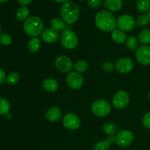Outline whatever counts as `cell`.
Here are the masks:
<instances>
[{
    "label": "cell",
    "instance_id": "obj_1",
    "mask_svg": "<svg viewBox=\"0 0 150 150\" xmlns=\"http://www.w3.org/2000/svg\"><path fill=\"white\" fill-rule=\"evenodd\" d=\"M95 24L103 32H112L116 29L117 21L111 12L103 10L98 12L95 16Z\"/></svg>",
    "mask_w": 150,
    "mask_h": 150
},
{
    "label": "cell",
    "instance_id": "obj_2",
    "mask_svg": "<svg viewBox=\"0 0 150 150\" xmlns=\"http://www.w3.org/2000/svg\"><path fill=\"white\" fill-rule=\"evenodd\" d=\"M60 15L62 20L67 24H73L78 21L80 10L77 4L73 1L64 3L60 9Z\"/></svg>",
    "mask_w": 150,
    "mask_h": 150
},
{
    "label": "cell",
    "instance_id": "obj_3",
    "mask_svg": "<svg viewBox=\"0 0 150 150\" xmlns=\"http://www.w3.org/2000/svg\"><path fill=\"white\" fill-rule=\"evenodd\" d=\"M43 22L38 16H31L23 23L25 33L32 38H38L43 32Z\"/></svg>",
    "mask_w": 150,
    "mask_h": 150
},
{
    "label": "cell",
    "instance_id": "obj_4",
    "mask_svg": "<svg viewBox=\"0 0 150 150\" xmlns=\"http://www.w3.org/2000/svg\"><path fill=\"white\" fill-rule=\"evenodd\" d=\"M60 42L62 46L67 49L73 50L77 47L79 38L73 31L70 29H64L60 34Z\"/></svg>",
    "mask_w": 150,
    "mask_h": 150
},
{
    "label": "cell",
    "instance_id": "obj_5",
    "mask_svg": "<svg viewBox=\"0 0 150 150\" xmlns=\"http://www.w3.org/2000/svg\"><path fill=\"white\" fill-rule=\"evenodd\" d=\"M91 110L97 117H105L111 113V106L105 100H98L92 103Z\"/></svg>",
    "mask_w": 150,
    "mask_h": 150
},
{
    "label": "cell",
    "instance_id": "obj_6",
    "mask_svg": "<svg viewBox=\"0 0 150 150\" xmlns=\"http://www.w3.org/2000/svg\"><path fill=\"white\" fill-rule=\"evenodd\" d=\"M115 143L120 147H127L134 140V135L131 131L127 130H121L115 135Z\"/></svg>",
    "mask_w": 150,
    "mask_h": 150
},
{
    "label": "cell",
    "instance_id": "obj_7",
    "mask_svg": "<svg viewBox=\"0 0 150 150\" xmlns=\"http://www.w3.org/2000/svg\"><path fill=\"white\" fill-rule=\"evenodd\" d=\"M136 21L134 18L130 15H122L117 20V26L119 29L125 32H131L135 29Z\"/></svg>",
    "mask_w": 150,
    "mask_h": 150
},
{
    "label": "cell",
    "instance_id": "obj_8",
    "mask_svg": "<svg viewBox=\"0 0 150 150\" xmlns=\"http://www.w3.org/2000/svg\"><path fill=\"white\" fill-rule=\"evenodd\" d=\"M55 67L62 73H69L73 68V63L71 59L65 55H60L55 59Z\"/></svg>",
    "mask_w": 150,
    "mask_h": 150
},
{
    "label": "cell",
    "instance_id": "obj_9",
    "mask_svg": "<svg viewBox=\"0 0 150 150\" xmlns=\"http://www.w3.org/2000/svg\"><path fill=\"white\" fill-rule=\"evenodd\" d=\"M130 102V96L125 91H119L112 98V104L116 108L123 109L128 105Z\"/></svg>",
    "mask_w": 150,
    "mask_h": 150
},
{
    "label": "cell",
    "instance_id": "obj_10",
    "mask_svg": "<svg viewBox=\"0 0 150 150\" xmlns=\"http://www.w3.org/2000/svg\"><path fill=\"white\" fill-rule=\"evenodd\" d=\"M63 125L66 129L70 130H76L80 127V118L73 113L66 114L63 117Z\"/></svg>",
    "mask_w": 150,
    "mask_h": 150
},
{
    "label": "cell",
    "instance_id": "obj_11",
    "mask_svg": "<svg viewBox=\"0 0 150 150\" xmlns=\"http://www.w3.org/2000/svg\"><path fill=\"white\" fill-rule=\"evenodd\" d=\"M134 67L133 60L128 57L120 58L115 63V69L122 74H126L131 71Z\"/></svg>",
    "mask_w": 150,
    "mask_h": 150
},
{
    "label": "cell",
    "instance_id": "obj_12",
    "mask_svg": "<svg viewBox=\"0 0 150 150\" xmlns=\"http://www.w3.org/2000/svg\"><path fill=\"white\" fill-rule=\"evenodd\" d=\"M136 57L141 64L147 66L150 64V47L142 45L136 50Z\"/></svg>",
    "mask_w": 150,
    "mask_h": 150
},
{
    "label": "cell",
    "instance_id": "obj_13",
    "mask_svg": "<svg viewBox=\"0 0 150 150\" xmlns=\"http://www.w3.org/2000/svg\"><path fill=\"white\" fill-rule=\"evenodd\" d=\"M67 83L71 89H79L83 84V78L78 72H70L67 76Z\"/></svg>",
    "mask_w": 150,
    "mask_h": 150
},
{
    "label": "cell",
    "instance_id": "obj_14",
    "mask_svg": "<svg viewBox=\"0 0 150 150\" xmlns=\"http://www.w3.org/2000/svg\"><path fill=\"white\" fill-rule=\"evenodd\" d=\"M59 37L60 35L59 34V32L52 28H47L44 29L41 34L42 40L47 43H54L58 40Z\"/></svg>",
    "mask_w": 150,
    "mask_h": 150
},
{
    "label": "cell",
    "instance_id": "obj_15",
    "mask_svg": "<svg viewBox=\"0 0 150 150\" xmlns=\"http://www.w3.org/2000/svg\"><path fill=\"white\" fill-rule=\"evenodd\" d=\"M62 113L58 107H51L47 111L45 117L50 122H56L61 119Z\"/></svg>",
    "mask_w": 150,
    "mask_h": 150
},
{
    "label": "cell",
    "instance_id": "obj_16",
    "mask_svg": "<svg viewBox=\"0 0 150 150\" xmlns=\"http://www.w3.org/2000/svg\"><path fill=\"white\" fill-rule=\"evenodd\" d=\"M122 0H105L104 6L106 10L109 12H117L122 7Z\"/></svg>",
    "mask_w": 150,
    "mask_h": 150
},
{
    "label": "cell",
    "instance_id": "obj_17",
    "mask_svg": "<svg viewBox=\"0 0 150 150\" xmlns=\"http://www.w3.org/2000/svg\"><path fill=\"white\" fill-rule=\"evenodd\" d=\"M115 143V137L114 136H108L106 140L98 142L94 146V150H108L110 146L112 144Z\"/></svg>",
    "mask_w": 150,
    "mask_h": 150
},
{
    "label": "cell",
    "instance_id": "obj_18",
    "mask_svg": "<svg viewBox=\"0 0 150 150\" xmlns=\"http://www.w3.org/2000/svg\"><path fill=\"white\" fill-rule=\"evenodd\" d=\"M42 87L46 92H54L57 90L59 87L58 82L54 79H46L42 81Z\"/></svg>",
    "mask_w": 150,
    "mask_h": 150
},
{
    "label": "cell",
    "instance_id": "obj_19",
    "mask_svg": "<svg viewBox=\"0 0 150 150\" xmlns=\"http://www.w3.org/2000/svg\"><path fill=\"white\" fill-rule=\"evenodd\" d=\"M111 39L114 42L117 44H122L127 40V36H126L125 32L120 29H114L111 32Z\"/></svg>",
    "mask_w": 150,
    "mask_h": 150
},
{
    "label": "cell",
    "instance_id": "obj_20",
    "mask_svg": "<svg viewBox=\"0 0 150 150\" xmlns=\"http://www.w3.org/2000/svg\"><path fill=\"white\" fill-rule=\"evenodd\" d=\"M29 10L26 6H21L17 10L16 13V18L19 21H26L29 18Z\"/></svg>",
    "mask_w": 150,
    "mask_h": 150
},
{
    "label": "cell",
    "instance_id": "obj_21",
    "mask_svg": "<svg viewBox=\"0 0 150 150\" xmlns=\"http://www.w3.org/2000/svg\"><path fill=\"white\" fill-rule=\"evenodd\" d=\"M41 48L40 40L38 38H32L28 42V49L32 53H37Z\"/></svg>",
    "mask_w": 150,
    "mask_h": 150
},
{
    "label": "cell",
    "instance_id": "obj_22",
    "mask_svg": "<svg viewBox=\"0 0 150 150\" xmlns=\"http://www.w3.org/2000/svg\"><path fill=\"white\" fill-rule=\"evenodd\" d=\"M51 26L52 29H55L57 32H59V31L62 32L65 29V22L59 18L55 17L51 19Z\"/></svg>",
    "mask_w": 150,
    "mask_h": 150
},
{
    "label": "cell",
    "instance_id": "obj_23",
    "mask_svg": "<svg viewBox=\"0 0 150 150\" xmlns=\"http://www.w3.org/2000/svg\"><path fill=\"white\" fill-rule=\"evenodd\" d=\"M139 41L143 45H147L150 44V29H144L140 32L139 35Z\"/></svg>",
    "mask_w": 150,
    "mask_h": 150
},
{
    "label": "cell",
    "instance_id": "obj_24",
    "mask_svg": "<svg viewBox=\"0 0 150 150\" xmlns=\"http://www.w3.org/2000/svg\"><path fill=\"white\" fill-rule=\"evenodd\" d=\"M88 67H89V64H88L87 62L83 59L78 60L73 64V68L76 70V72L79 73L86 72L88 70Z\"/></svg>",
    "mask_w": 150,
    "mask_h": 150
},
{
    "label": "cell",
    "instance_id": "obj_25",
    "mask_svg": "<svg viewBox=\"0 0 150 150\" xmlns=\"http://www.w3.org/2000/svg\"><path fill=\"white\" fill-rule=\"evenodd\" d=\"M125 42L127 48L128 49L131 50V51H134V50H136L139 48V39L135 36L128 37L126 40Z\"/></svg>",
    "mask_w": 150,
    "mask_h": 150
},
{
    "label": "cell",
    "instance_id": "obj_26",
    "mask_svg": "<svg viewBox=\"0 0 150 150\" xmlns=\"http://www.w3.org/2000/svg\"><path fill=\"white\" fill-rule=\"evenodd\" d=\"M137 10L141 13H146L150 10V0H137Z\"/></svg>",
    "mask_w": 150,
    "mask_h": 150
},
{
    "label": "cell",
    "instance_id": "obj_27",
    "mask_svg": "<svg viewBox=\"0 0 150 150\" xmlns=\"http://www.w3.org/2000/svg\"><path fill=\"white\" fill-rule=\"evenodd\" d=\"M103 129V131L107 135H108V136H114L117 133V127L112 122H108L105 124H104Z\"/></svg>",
    "mask_w": 150,
    "mask_h": 150
},
{
    "label": "cell",
    "instance_id": "obj_28",
    "mask_svg": "<svg viewBox=\"0 0 150 150\" xmlns=\"http://www.w3.org/2000/svg\"><path fill=\"white\" fill-rule=\"evenodd\" d=\"M10 105L8 101L4 98L0 97V115H5L9 112Z\"/></svg>",
    "mask_w": 150,
    "mask_h": 150
},
{
    "label": "cell",
    "instance_id": "obj_29",
    "mask_svg": "<svg viewBox=\"0 0 150 150\" xmlns=\"http://www.w3.org/2000/svg\"><path fill=\"white\" fill-rule=\"evenodd\" d=\"M20 81V75L17 72H12L6 78V81L10 85H15Z\"/></svg>",
    "mask_w": 150,
    "mask_h": 150
},
{
    "label": "cell",
    "instance_id": "obj_30",
    "mask_svg": "<svg viewBox=\"0 0 150 150\" xmlns=\"http://www.w3.org/2000/svg\"><path fill=\"white\" fill-rule=\"evenodd\" d=\"M150 22L149 18L147 14H142L139 16L136 19V24L141 27H144L147 26Z\"/></svg>",
    "mask_w": 150,
    "mask_h": 150
},
{
    "label": "cell",
    "instance_id": "obj_31",
    "mask_svg": "<svg viewBox=\"0 0 150 150\" xmlns=\"http://www.w3.org/2000/svg\"><path fill=\"white\" fill-rule=\"evenodd\" d=\"M12 42V37L7 33H3L0 35V44L3 45H9Z\"/></svg>",
    "mask_w": 150,
    "mask_h": 150
},
{
    "label": "cell",
    "instance_id": "obj_32",
    "mask_svg": "<svg viewBox=\"0 0 150 150\" xmlns=\"http://www.w3.org/2000/svg\"><path fill=\"white\" fill-rule=\"evenodd\" d=\"M115 68V64L112 62L110 61H106L104 62L102 64V69L103 71L107 72V73H110V72H112L113 70Z\"/></svg>",
    "mask_w": 150,
    "mask_h": 150
},
{
    "label": "cell",
    "instance_id": "obj_33",
    "mask_svg": "<svg viewBox=\"0 0 150 150\" xmlns=\"http://www.w3.org/2000/svg\"><path fill=\"white\" fill-rule=\"evenodd\" d=\"M142 124L145 128L150 129V111L144 114L142 119Z\"/></svg>",
    "mask_w": 150,
    "mask_h": 150
},
{
    "label": "cell",
    "instance_id": "obj_34",
    "mask_svg": "<svg viewBox=\"0 0 150 150\" xmlns=\"http://www.w3.org/2000/svg\"><path fill=\"white\" fill-rule=\"evenodd\" d=\"M102 0H88L87 5L90 8L96 9L100 7L101 4H102Z\"/></svg>",
    "mask_w": 150,
    "mask_h": 150
},
{
    "label": "cell",
    "instance_id": "obj_35",
    "mask_svg": "<svg viewBox=\"0 0 150 150\" xmlns=\"http://www.w3.org/2000/svg\"><path fill=\"white\" fill-rule=\"evenodd\" d=\"M6 79V73L1 68H0V85L2 84Z\"/></svg>",
    "mask_w": 150,
    "mask_h": 150
},
{
    "label": "cell",
    "instance_id": "obj_36",
    "mask_svg": "<svg viewBox=\"0 0 150 150\" xmlns=\"http://www.w3.org/2000/svg\"><path fill=\"white\" fill-rule=\"evenodd\" d=\"M18 1L19 4H21L22 6H26L29 5V4L32 2V0H18Z\"/></svg>",
    "mask_w": 150,
    "mask_h": 150
},
{
    "label": "cell",
    "instance_id": "obj_37",
    "mask_svg": "<svg viewBox=\"0 0 150 150\" xmlns=\"http://www.w3.org/2000/svg\"><path fill=\"white\" fill-rule=\"evenodd\" d=\"M53 1H56V2H58V3H65L67 2V1H70V0H53Z\"/></svg>",
    "mask_w": 150,
    "mask_h": 150
},
{
    "label": "cell",
    "instance_id": "obj_38",
    "mask_svg": "<svg viewBox=\"0 0 150 150\" xmlns=\"http://www.w3.org/2000/svg\"><path fill=\"white\" fill-rule=\"evenodd\" d=\"M7 1H8V0H0V3H4Z\"/></svg>",
    "mask_w": 150,
    "mask_h": 150
},
{
    "label": "cell",
    "instance_id": "obj_39",
    "mask_svg": "<svg viewBox=\"0 0 150 150\" xmlns=\"http://www.w3.org/2000/svg\"><path fill=\"white\" fill-rule=\"evenodd\" d=\"M147 15H148V16H149V20H150V10H149V11H148V13H147Z\"/></svg>",
    "mask_w": 150,
    "mask_h": 150
},
{
    "label": "cell",
    "instance_id": "obj_40",
    "mask_svg": "<svg viewBox=\"0 0 150 150\" xmlns=\"http://www.w3.org/2000/svg\"><path fill=\"white\" fill-rule=\"evenodd\" d=\"M148 98H149V100H150V91L149 92V93H148Z\"/></svg>",
    "mask_w": 150,
    "mask_h": 150
},
{
    "label": "cell",
    "instance_id": "obj_41",
    "mask_svg": "<svg viewBox=\"0 0 150 150\" xmlns=\"http://www.w3.org/2000/svg\"><path fill=\"white\" fill-rule=\"evenodd\" d=\"M1 25H0V35H1Z\"/></svg>",
    "mask_w": 150,
    "mask_h": 150
},
{
    "label": "cell",
    "instance_id": "obj_42",
    "mask_svg": "<svg viewBox=\"0 0 150 150\" xmlns=\"http://www.w3.org/2000/svg\"><path fill=\"white\" fill-rule=\"evenodd\" d=\"M79 1H86V0H79Z\"/></svg>",
    "mask_w": 150,
    "mask_h": 150
},
{
    "label": "cell",
    "instance_id": "obj_43",
    "mask_svg": "<svg viewBox=\"0 0 150 150\" xmlns=\"http://www.w3.org/2000/svg\"><path fill=\"white\" fill-rule=\"evenodd\" d=\"M0 48H1V45H0Z\"/></svg>",
    "mask_w": 150,
    "mask_h": 150
}]
</instances>
